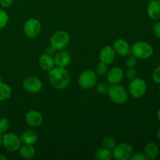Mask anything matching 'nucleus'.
<instances>
[{"label": "nucleus", "instance_id": "obj_5", "mask_svg": "<svg viewBox=\"0 0 160 160\" xmlns=\"http://www.w3.org/2000/svg\"><path fill=\"white\" fill-rule=\"evenodd\" d=\"M147 91V84L145 80L136 78L131 81L128 87V92L130 95L135 98H142L144 96Z\"/></svg>", "mask_w": 160, "mask_h": 160}, {"label": "nucleus", "instance_id": "obj_38", "mask_svg": "<svg viewBox=\"0 0 160 160\" xmlns=\"http://www.w3.org/2000/svg\"><path fill=\"white\" fill-rule=\"evenodd\" d=\"M2 145V134H0V147Z\"/></svg>", "mask_w": 160, "mask_h": 160}, {"label": "nucleus", "instance_id": "obj_28", "mask_svg": "<svg viewBox=\"0 0 160 160\" xmlns=\"http://www.w3.org/2000/svg\"><path fill=\"white\" fill-rule=\"evenodd\" d=\"M126 77L130 81H132L134 78H137V71H136V70H134V67L128 68V70L126 72Z\"/></svg>", "mask_w": 160, "mask_h": 160}, {"label": "nucleus", "instance_id": "obj_30", "mask_svg": "<svg viewBox=\"0 0 160 160\" xmlns=\"http://www.w3.org/2000/svg\"><path fill=\"white\" fill-rule=\"evenodd\" d=\"M96 90H97V92H98V93L106 94V93H107L108 88L105 84L100 83V84H98V85L96 86Z\"/></svg>", "mask_w": 160, "mask_h": 160}, {"label": "nucleus", "instance_id": "obj_37", "mask_svg": "<svg viewBox=\"0 0 160 160\" xmlns=\"http://www.w3.org/2000/svg\"><path fill=\"white\" fill-rule=\"evenodd\" d=\"M157 118L160 122V109H159V110H158V112H157Z\"/></svg>", "mask_w": 160, "mask_h": 160}, {"label": "nucleus", "instance_id": "obj_12", "mask_svg": "<svg viewBox=\"0 0 160 160\" xmlns=\"http://www.w3.org/2000/svg\"><path fill=\"white\" fill-rule=\"evenodd\" d=\"M25 120L28 125L35 128L39 127L43 123V117L42 113L37 110H31L27 112L25 116Z\"/></svg>", "mask_w": 160, "mask_h": 160}, {"label": "nucleus", "instance_id": "obj_22", "mask_svg": "<svg viewBox=\"0 0 160 160\" xmlns=\"http://www.w3.org/2000/svg\"><path fill=\"white\" fill-rule=\"evenodd\" d=\"M95 157L98 160H110L112 158V153L111 150L103 147L95 152Z\"/></svg>", "mask_w": 160, "mask_h": 160}, {"label": "nucleus", "instance_id": "obj_32", "mask_svg": "<svg viewBox=\"0 0 160 160\" xmlns=\"http://www.w3.org/2000/svg\"><path fill=\"white\" fill-rule=\"evenodd\" d=\"M153 34H155L156 38L160 39V22H158V23H155L154 26L152 28Z\"/></svg>", "mask_w": 160, "mask_h": 160}, {"label": "nucleus", "instance_id": "obj_6", "mask_svg": "<svg viewBox=\"0 0 160 160\" xmlns=\"http://www.w3.org/2000/svg\"><path fill=\"white\" fill-rule=\"evenodd\" d=\"M2 145L7 151L14 152L19 150L21 145V141L14 133H6L2 136Z\"/></svg>", "mask_w": 160, "mask_h": 160}, {"label": "nucleus", "instance_id": "obj_24", "mask_svg": "<svg viewBox=\"0 0 160 160\" xmlns=\"http://www.w3.org/2000/svg\"><path fill=\"white\" fill-rule=\"evenodd\" d=\"M108 66L109 65L100 61V62H98L96 67V69H95V73H97V75H100V76L106 75L107 73L108 70H109Z\"/></svg>", "mask_w": 160, "mask_h": 160}, {"label": "nucleus", "instance_id": "obj_21", "mask_svg": "<svg viewBox=\"0 0 160 160\" xmlns=\"http://www.w3.org/2000/svg\"><path fill=\"white\" fill-rule=\"evenodd\" d=\"M12 95V89L6 83L0 81V102L9 99Z\"/></svg>", "mask_w": 160, "mask_h": 160}, {"label": "nucleus", "instance_id": "obj_4", "mask_svg": "<svg viewBox=\"0 0 160 160\" xmlns=\"http://www.w3.org/2000/svg\"><path fill=\"white\" fill-rule=\"evenodd\" d=\"M70 34L65 31H58L52 35L50 45L56 50L64 49L70 43Z\"/></svg>", "mask_w": 160, "mask_h": 160}, {"label": "nucleus", "instance_id": "obj_14", "mask_svg": "<svg viewBox=\"0 0 160 160\" xmlns=\"http://www.w3.org/2000/svg\"><path fill=\"white\" fill-rule=\"evenodd\" d=\"M53 59L56 67L66 68V67H67L71 61V56L69 52L62 49L59 50V52L55 55Z\"/></svg>", "mask_w": 160, "mask_h": 160}, {"label": "nucleus", "instance_id": "obj_15", "mask_svg": "<svg viewBox=\"0 0 160 160\" xmlns=\"http://www.w3.org/2000/svg\"><path fill=\"white\" fill-rule=\"evenodd\" d=\"M112 48L115 50L116 53L121 56H128L131 53V46L124 39L120 38L116 40Z\"/></svg>", "mask_w": 160, "mask_h": 160}, {"label": "nucleus", "instance_id": "obj_29", "mask_svg": "<svg viewBox=\"0 0 160 160\" xmlns=\"http://www.w3.org/2000/svg\"><path fill=\"white\" fill-rule=\"evenodd\" d=\"M152 80L156 84H160V65L158 66L153 71Z\"/></svg>", "mask_w": 160, "mask_h": 160}, {"label": "nucleus", "instance_id": "obj_9", "mask_svg": "<svg viewBox=\"0 0 160 160\" xmlns=\"http://www.w3.org/2000/svg\"><path fill=\"white\" fill-rule=\"evenodd\" d=\"M42 24L38 20L35 18H30L23 25V32L27 37L34 38L40 34Z\"/></svg>", "mask_w": 160, "mask_h": 160}, {"label": "nucleus", "instance_id": "obj_10", "mask_svg": "<svg viewBox=\"0 0 160 160\" xmlns=\"http://www.w3.org/2000/svg\"><path fill=\"white\" fill-rule=\"evenodd\" d=\"M42 82L37 77H28L23 82V87L28 93L37 94L42 91Z\"/></svg>", "mask_w": 160, "mask_h": 160}, {"label": "nucleus", "instance_id": "obj_17", "mask_svg": "<svg viewBox=\"0 0 160 160\" xmlns=\"http://www.w3.org/2000/svg\"><path fill=\"white\" fill-rule=\"evenodd\" d=\"M38 63L41 68L46 71H49L54 67L55 62L54 59L51 55H48L47 53L42 55L38 59Z\"/></svg>", "mask_w": 160, "mask_h": 160}, {"label": "nucleus", "instance_id": "obj_34", "mask_svg": "<svg viewBox=\"0 0 160 160\" xmlns=\"http://www.w3.org/2000/svg\"><path fill=\"white\" fill-rule=\"evenodd\" d=\"M55 51H56V49L50 45L49 47H47L46 48V49H45V53H47V54L48 55H51L52 56V55L54 54Z\"/></svg>", "mask_w": 160, "mask_h": 160}, {"label": "nucleus", "instance_id": "obj_1", "mask_svg": "<svg viewBox=\"0 0 160 160\" xmlns=\"http://www.w3.org/2000/svg\"><path fill=\"white\" fill-rule=\"evenodd\" d=\"M48 78L52 85L56 89H64L69 85L70 75L64 67H53L48 73Z\"/></svg>", "mask_w": 160, "mask_h": 160}, {"label": "nucleus", "instance_id": "obj_2", "mask_svg": "<svg viewBox=\"0 0 160 160\" xmlns=\"http://www.w3.org/2000/svg\"><path fill=\"white\" fill-rule=\"evenodd\" d=\"M153 52V47L145 42H137L131 46V54L137 59H148L152 56Z\"/></svg>", "mask_w": 160, "mask_h": 160}, {"label": "nucleus", "instance_id": "obj_39", "mask_svg": "<svg viewBox=\"0 0 160 160\" xmlns=\"http://www.w3.org/2000/svg\"><path fill=\"white\" fill-rule=\"evenodd\" d=\"M2 81V78H1V77H0V81Z\"/></svg>", "mask_w": 160, "mask_h": 160}, {"label": "nucleus", "instance_id": "obj_3", "mask_svg": "<svg viewBox=\"0 0 160 160\" xmlns=\"http://www.w3.org/2000/svg\"><path fill=\"white\" fill-rule=\"evenodd\" d=\"M107 94L112 102L117 105L124 104L128 98V92L123 86L117 84H112L108 88Z\"/></svg>", "mask_w": 160, "mask_h": 160}, {"label": "nucleus", "instance_id": "obj_13", "mask_svg": "<svg viewBox=\"0 0 160 160\" xmlns=\"http://www.w3.org/2000/svg\"><path fill=\"white\" fill-rule=\"evenodd\" d=\"M106 79L109 84H117L121 82L123 78V71L120 67H112L108 70Z\"/></svg>", "mask_w": 160, "mask_h": 160}, {"label": "nucleus", "instance_id": "obj_7", "mask_svg": "<svg viewBox=\"0 0 160 160\" xmlns=\"http://www.w3.org/2000/svg\"><path fill=\"white\" fill-rule=\"evenodd\" d=\"M133 149L132 145L129 143L119 144L118 145H116L112 148V157L116 160H128L130 159L131 156H132Z\"/></svg>", "mask_w": 160, "mask_h": 160}, {"label": "nucleus", "instance_id": "obj_8", "mask_svg": "<svg viewBox=\"0 0 160 160\" xmlns=\"http://www.w3.org/2000/svg\"><path fill=\"white\" fill-rule=\"evenodd\" d=\"M97 73L92 70H87L83 71L78 78V84L83 89H89L96 84Z\"/></svg>", "mask_w": 160, "mask_h": 160}, {"label": "nucleus", "instance_id": "obj_11", "mask_svg": "<svg viewBox=\"0 0 160 160\" xmlns=\"http://www.w3.org/2000/svg\"><path fill=\"white\" fill-rule=\"evenodd\" d=\"M116 54L117 53H116L115 50L112 47L109 46V45H106L101 48L98 57H99L101 62L109 65V64H112L113 62L116 58Z\"/></svg>", "mask_w": 160, "mask_h": 160}, {"label": "nucleus", "instance_id": "obj_20", "mask_svg": "<svg viewBox=\"0 0 160 160\" xmlns=\"http://www.w3.org/2000/svg\"><path fill=\"white\" fill-rule=\"evenodd\" d=\"M19 153L23 159H31L35 155V148L33 146V145L24 144L23 145H20V148H19Z\"/></svg>", "mask_w": 160, "mask_h": 160}, {"label": "nucleus", "instance_id": "obj_35", "mask_svg": "<svg viewBox=\"0 0 160 160\" xmlns=\"http://www.w3.org/2000/svg\"><path fill=\"white\" fill-rule=\"evenodd\" d=\"M6 159H7V158H6L4 155L0 154V160H6Z\"/></svg>", "mask_w": 160, "mask_h": 160}, {"label": "nucleus", "instance_id": "obj_41", "mask_svg": "<svg viewBox=\"0 0 160 160\" xmlns=\"http://www.w3.org/2000/svg\"><path fill=\"white\" fill-rule=\"evenodd\" d=\"M149 1H151V0H149Z\"/></svg>", "mask_w": 160, "mask_h": 160}, {"label": "nucleus", "instance_id": "obj_33", "mask_svg": "<svg viewBox=\"0 0 160 160\" xmlns=\"http://www.w3.org/2000/svg\"><path fill=\"white\" fill-rule=\"evenodd\" d=\"M12 0H0V5L4 8H8L11 6Z\"/></svg>", "mask_w": 160, "mask_h": 160}, {"label": "nucleus", "instance_id": "obj_40", "mask_svg": "<svg viewBox=\"0 0 160 160\" xmlns=\"http://www.w3.org/2000/svg\"><path fill=\"white\" fill-rule=\"evenodd\" d=\"M159 93H160V88H159Z\"/></svg>", "mask_w": 160, "mask_h": 160}, {"label": "nucleus", "instance_id": "obj_25", "mask_svg": "<svg viewBox=\"0 0 160 160\" xmlns=\"http://www.w3.org/2000/svg\"><path fill=\"white\" fill-rule=\"evenodd\" d=\"M9 120L6 118H0V134H3L8 131L9 128Z\"/></svg>", "mask_w": 160, "mask_h": 160}, {"label": "nucleus", "instance_id": "obj_31", "mask_svg": "<svg viewBox=\"0 0 160 160\" xmlns=\"http://www.w3.org/2000/svg\"><path fill=\"white\" fill-rule=\"evenodd\" d=\"M130 159L131 160H147V157L145 156V154L142 153H135V154H132L131 156Z\"/></svg>", "mask_w": 160, "mask_h": 160}, {"label": "nucleus", "instance_id": "obj_36", "mask_svg": "<svg viewBox=\"0 0 160 160\" xmlns=\"http://www.w3.org/2000/svg\"><path fill=\"white\" fill-rule=\"evenodd\" d=\"M157 138L159 140H160V128H159V130H158L157 131Z\"/></svg>", "mask_w": 160, "mask_h": 160}, {"label": "nucleus", "instance_id": "obj_23", "mask_svg": "<svg viewBox=\"0 0 160 160\" xmlns=\"http://www.w3.org/2000/svg\"><path fill=\"white\" fill-rule=\"evenodd\" d=\"M102 146L104 148H108L109 150H112V148L116 146V140L114 139V138L107 136L102 139Z\"/></svg>", "mask_w": 160, "mask_h": 160}, {"label": "nucleus", "instance_id": "obj_18", "mask_svg": "<svg viewBox=\"0 0 160 160\" xmlns=\"http://www.w3.org/2000/svg\"><path fill=\"white\" fill-rule=\"evenodd\" d=\"M145 155L148 159H156L159 155V148L154 142H149L145 147Z\"/></svg>", "mask_w": 160, "mask_h": 160}, {"label": "nucleus", "instance_id": "obj_19", "mask_svg": "<svg viewBox=\"0 0 160 160\" xmlns=\"http://www.w3.org/2000/svg\"><path fill=\"white\" fill-rule=\"evenodd\" d=\"M20 138L21 142H23V144L34 145L38 141V135L35 131L32 130H28L22 133Z\"/></svg>", "mask_w": 160, "mask_h": 160}, {"label": "nucleus", "instance_id": "obj_16", "mask_svg": "<svg viewBox=\"0 0 160 160\" xmlns=\"http://www.w3.org/2000/svg\"><path fill=\"white\" fill-rule=\"evenodd\" d=\"M147 14L152 20L160 19V0H151L147 7Z\"/></svg>", "mask_w": 160, "mask_h": 160}, {"label": "nucleus", "instance_id": "obj_27", "mask_svg": "<svg viewBox=\"0 0 160 160\" xmlns=\"http://www.w3.org/2000/svg\"><path fill=\"white\" fill-rule=\"evenodd\" d=\"M137 64V58L134 56L133 55L128 56V59H126V65L128 68H132L134 67Z\"/></svg>", "mask_w": 160, "mask_h": 160}, {"label": "nucleus", "instance_id": "obj_26", "mask_svg": "<svg viewBox=\"0 0 160 160\" xmlns=\"http://www.w3.org/2000/svg\"><path fill=\"white\" fill-rule=\"evenodd\" d=\"M9 21V16L4 10L0 9V29L4 28Z\"/></svg>", "mask_w": 160, "mask_h": 160}]
</instances>
